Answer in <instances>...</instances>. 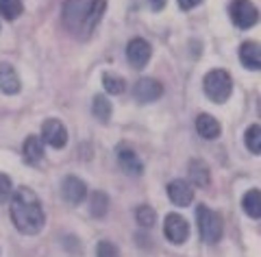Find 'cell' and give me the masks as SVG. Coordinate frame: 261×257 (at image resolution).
<instances>
[{
	"label": "cell",
	"mask_w": 261,
	"mask_h": 257,
	"mask_svg": "<svg viewBox=\"0 0 261 257\" xmlns=\"http://www.w3.org/2000/svg\"><path fill=\"white\" fill-rule=\"evenodd\" d=\"M202 3V0H178V7H181L183 11H190L194 9V7H198Z\"/></svg>",
	"instance_id": "27"
},
{
	"label": "cell",
	"mask_w": 261,
	"mask_h": 257,
	"mask_svg": "<svg viewBox=\"0 0 261 257\" xmlns=\"http://www.w3.org/2000/svg\"><path fill=\"white\" fill-rule=\"evenodd\" d=\"M240 59L248 70H259L261 68V51L257 41H244L240 46Z\"/></svg>",
	"instance_id": "15"
},
{
	"label": "cell",
	"mask_w": 261,
	"mask_h": 257,
	"mask_svg": "<svg viewBox=\"0 0 261 257\" xmlns=\"http://www.w3.org/2000/svg\"><path fill=\"white\" fill-rule=\"evenodd\" d=\"M109 209V196L105 192H94L89 198V212H92L94 218H102Z\"/></svg>",
	"instance_id": "20"
},
{
	"label": "cell",
	"mask_w": 261,
	"mask_h": 257,
	"mask_svg": "<svg viewBox=\"0 0 261 257\" xmlns=\"http://www.w3.org/2000/svg\"><path fill=\"white\" fill-rule=\"evenodd\" d=\"M105 7H107L105 0H65L61 11L63 24L74 33L81 31V37H85L100 22Z\"/></svg>",
	"instance_id": "2"
},
{
	"label": "cell",
	"mask_w": 261,
	"mask_h": 257,
	"mask_svg": "<svg viewBox=\"0 0 261 257\" xmlns=\"http://www.w3.org/2000/svg\"><path fill=\"white\" fill-rule=\"evenodd\" d=\"M228 15H231L235 27L240 29H250L259 22V11L250 0H233L228 5Z\"/></svg>",
	"instance_id": "5"
},
{
	"label": "cell",
	"mask_w": 261,
	"mask_h": 257,
	"mask_svg": "<svg viewBox=\"0 0 261 257\" xmlns=\"http://www.w3.org/2000/svg\"><path fill=\"white\" fill-rule=\"evenodd\" d=\"M148 3H150V9L152 11H161L163 7H166L168 0H148Z\"/></svg>",
	"instance_id": "28"
},
{
	"label": "cell",
	"mask_w": 261,
	"mask_h": 257,
	"mask_svg": "<svg viewBox=\"0 0 261 257\" xmlns=\"http://www.w3.org/2000/svg\"><path fill=\"white\" fill-rule=\"evenodd\" d=\"M9 212H11L13 227L18 229L20 233L35 236L44 229L46 216H44L42 203H39V198L33 194L29 188H18L15 192H11Z\"/></svg>",
	"instance_id": "1"
},
{
	"label": "cell",
	"mask_w": 261,
	"mask_h": 257,
	"mask_svg": "<svg viewBox=\"0 0 261 257\" xmlns=\"http://www.w3.org/2000/svg\"><path fill=\"white\" fill-rule=\"evenodd\" d=\"M92 113L96 115V120H98V122H109V120H111V113H113L111 101H109V98H105V94L94 96Z\"/></svg>",
	"instance_id": "19"
},
{
	"label": "cell",
	"mask_w": 261,
	"mask_h": 257,
	"mask_svg": "<svg viewBox=\"0 0 261 257\" xmlns=\"http://www.w3.org/2000/svg\"><path fill=\"white\" fill-rule=\"evenodd\" d=\"M150 55H152V46L146 41L144 37H133L126 46V59L130 61L133 68H144L146 63L150 61Z\"/></svg>",
	"instance_id": "8"
},
{
	"label": "cell",
	"mask_w": 261,
	"mask_h": 257,
	"mask_svg": "<svg viewBox=\"0 0 261 257\" xmlns=\"http://www.w3.org/2000/svg\"><path fill=\"white\" fill-rule=\"evenodd\" d=\"M42 139L53 148H63L65 144H68V129L63 127L61 120L48 118L42 124Z\"/></svg>",
	"instance_id": "7"
},
{
	"label": "cell",
	"mask_w": 261,
	"mask_h": 257,
	"mask_svg": "<svg viewBox=\"0 0 261 257\" xmlns=\"http://www.w3.org/2000/svg\"><path fill=\"white\" fill-rule=\"evenodd\" d=\"M135 218H137V222H140L142 227L150 229L154 222H157V212H154L150 205H142V207H137L135 209Z\"/></svg>",
	"instance_id": "24"
},
{
	"label": "cell",
	"mask_w": 261,
	"mask_h": 257,
	"mask_svg": "<svg viewBox=\"0 0 261 257\" xmlns=\"http://www.w3.org/2000/svg\"><path fill=\"white\" fill-rule=\"evenodd\" d=\"M133 96H135L140 103H154L157 98L163 96V85H161L157 79L144 77V79H140V81L135 83Z\"/></svg>",
	"instance_id": "11"
},
{
	"label": "cell",
	"mask_w": 261,
	"mask_h": 257,
	"mask_svg": "<svg viewBox=\"0 0 261 257\" xmlns=\"http://www.w3.org/2000/svg\"><path fill=\"white\" fill-rule=\"evenodd\" d=\"M187 172H190V179H192L194 185H198V188H207L209 185V181H211L209 166L202 161V159H192Z\"/></svg>",
	"instance_id": "17"
},
{
	"label": "cell",
	"mask_w": 261,
	"mask_h": 257,
	"mask_svg": "<svg viewBox=\"0 0 261 257\" xmlns=\"http://www.w3.org/2000/svg\"><path fill=\"white\" fill-rule=\"evenodd\" d=\"M116 155H118L120 168L124 170L126 175H130V177H140L142 172H144V163L140 161V157H137V153L133 151V146H130V144H118Z\"/></svg>",
	"instance_id": "9"
},
{
	"label": "cell",
	"mask_w": 261,
	"mask_h": 257,
	"mask_svg": "<svg viewBox=\"0 0 261 257\" xmlns=\"http://www.w3.org/2000/svg\"><path fill=\"white\" fill-rule=\"evenodd\" d=\"M242 207H244V212H246L252 220H257L261 216V192L257 188H252V190H248V192L244 194Z\"/></svg>",
	"instance_id": "18"
},
{
	"label": "cell",
	"mask_w": 261,
	"mask_h": 257,
	"mask_svg": "<svg viewBox=\"0 0 261 257\" xmlns=\"http://www.w3.org/2000/svg\"><path fill=\"white\" fill-rule=\"evenodd\" d=\"M163 233L172 244H183L190 236V225L181 214H168L166 222H163Z\"/></svg>",
	"instance_id": "6"
},
{
	"label": "cell",
	"mask_w": 261,
	"mask_h": 257,
	"mask_svg": "<svg viewBox=\"0 0 261 257\" xmlns=\"http://www.w3.org/2000/svg\"><path fill=\"white\" fill-rule=\"evenodd\" d=\"M61 196H63V201L70 203V205L83 203L85 196H87V185H85V181L79 179V177H74V175H68V177L61 181Z\"/></svg>",
	"instance_id": "10"
},
{
	"label": "cell",
	"mask_w": 261,
	"mask_h": 257,
	"mask_svg": "<svg viewBox=\"0 0 261 257\" xmlns=\"http://www.w3.org/2000/svg\"><path fill=\"white\" fill-rule=\"evenodd\" d=\"M202 87L214 103H226L233 92V79L226 70H211L202 81Z\"/></svg>",
	"instance_id": "4"
},
{
	"label": "cell",
	"mask_w": 261,
	"mask_h": 257,
	"mask_svg": "<svg viewBox=\"0 0 261 257\" xmlns=\"http://www.w3.org/2000/svg\"><path fill=\"white\" fill-rule=\"evenodd\" d=\"M244 142H246L248 151L252 155L261 153V127L259 124H250V127L246 129V133H244Z\"/></svg>",
	"instance_id": "21"
},
{
	"label": "cell",
	"mask_w": 261,
	"mask_h": 257,
	"mask_svg": "<svg viewBox=\"0 0 261 257\" xmlns=\"http://www.w3.org/2000/svg\"><path fill=\"white\" fill-rule=\"evenodd\" d=\"M0 89H3L5 94H18L22 89V83H20V77L15 68L11 63H0Z\"/></svg>",
	"instance_id": "13"
},
{
	"label": "cell",
	"mask_w": 261,
	"mask_h": 257,
	"mask_svg": "<svg viewBox=\"0 0 261 257\" xmlns=\"http://www.w3.org/2000/svg\"><path fill=\"white\" fill-rule=\"evenodd\" d=\"M196 220H198L200 238L205 240L207 244L220 242L222 231H224V222H222V216H220L218 212L209 209V207H205V205H200L198 209H196Z\"/></svg>",
	"instance_id": "3"
},
{
	"label": "cell",
	"mask_w": 261,
	"mask_h": 257,
	"mask_svg": "<svg viewBox=\"0 0 261 257\" xmlns=\"http://www.w3.org/2000/svg\"><path fill=\"white\" fill-rule=\"evenodd\" d=\"M24 11V7H22V0H0V15H3L5 20H15V18H20Z\"/></svg>",
	"instance_id": "22"
},
{
	"label": "cell",
	"mask_w": 261,
	"mask_h": 257,
	"mask_svg": "<svg viewBox=\"0 0 261 257\" xmlns=\"http://www.w3.org/2000/svg\"><path fill=\"white\" fill-rule=\"evenodd\" d=\"M196 131H198V135L205 137V139H216V137H220V133H222V127H220V122L214 118V115L200 113L198 118H196Z\"/></svg>",
	"instance_id": "14"
},
{
	"label": "cell",
	"mask_w": 261,
	"mask_h": 257,
	"mask_svg": "<svg viewBox=\"0 0 261 257\" xmlns=\"http://www.w3.org/2000/svg\"><path fill=\"white\" fill-rule=\"evenodd\" d=\"M96 257H120V251L113 242L102 240V242H98V246H96Z\"/></svg>",
	"instance_id": "25"
},
{
	"label": "cell",
	"mask_w": 261,
	"mask_h": 257,
	"mask_svg": "<svg viewBox=\"0 0 261 257\" xmlns=\"http://www.w3.org/2000/svg\"><path fill=\"white\" fill-rule=\"evenodd\" d=\"M22 155H24V161H27V163H31V166L39 163V161H42V157H44V144H42V139L35 137V135H29L27 139H24Z\"/></svg>",
	"instance_id": "16"
},
{
	"label": "cell",
	"mask_w": 261,
	"mask_h": 257,
	"mask_svg": "<svg viewBox=\"0 0 261 257\" xmlns=\"http://www.w3.org/2000/svg\"><path fill=\"white\" fill-rule=\"evenodd\" d=\"M102 85H105V89H107L109 94H122L126 89L124 79L118 77V74H113V72H105L102 74Z\"/></svg>",
	"instance_id": "23"
},
{
	"label": "cell",
	"mask_w": 261,
	"mask_h": 257,
	"mask_svg": "<svg viewBox=\"0 0 261 257\" xmlns=\"http://www.w3.org/2000/svg\"><path fill=\"white\" fill-rule=\"evenodd\" d=\"M11 192H13V185H11L9 175L0 172V203L9 201V198H11Z\"/></svg>",
	"instance_id": "26"
},
{
	"label": "cell",
	"mask_w": 261,
	"mask_h": 257,
	"mask_svg": "<svg viewBox=\"0 0 261 257\" xmlns=\"http://www.w3.org/2000/svg\"><path fill=\"white\" fill-rule=\"evenodd\" d=\"M168 198L178 207H187L194 201V188L185 179H174L168 183Z\"/></svg>",
	"instance_id": "12"
}]
</instances>
